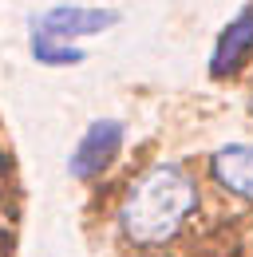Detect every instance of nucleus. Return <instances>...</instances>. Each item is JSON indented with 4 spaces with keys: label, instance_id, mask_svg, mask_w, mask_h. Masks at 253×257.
<instances>
[{
    "label": "nucleus",
    "instance_id": "obj_1",
    "mask_svg": "<svg viewBox=\"0 0 253 257\" xmlns=\"http://www.w3.org/2000/svg\"><path fill=\"white\" fill-rule=\"evenodd\" d=\"M198 206V190L182 166L162 162L151 166L147 174H139V182L131 186L123 202V233L139 245H162L178 233V225L190 218V210Z\"/></svg>",
    "mask_w": 253,
    "mask_h": 257
},
{
    "label": "nucleus",
    "instance_id": "obj_2",
    "mask_svg": "<svg viewBox=\"0 0 253 257\" xmlns=\"http://www.w3.org/2000/svg\"><path fill=\"white\" fill-rule=\"evenodd\" d=\"M119 24V12L111 8H83V4H56L40 16H32V36L44 40H79V36H99Z\"/></svg>",
    "mask_w": 253,
    "mask_h": 257
},
{
    "label": "nucleus",
    "instance_id": "obj_3",
    "mask_svg": "<svg viewBox=\"0 0 253 257\" xmlns=\"http://www.w3.org/2000/svg\"><path fill=\"white\" fill-rule=\"evenodd\" d=\"M119 151H123V123L99 119V123H91V127L83 131V139L75 143L67 170H71V178H83V182H87V178L103 174L111 162L119 159Z\"/></svg>",
    "mask_w": 253,
    "mask_h": 257
},
{
    "label": "nucleus",
    "instance_id": "obj_4",
    "mask_svg": "<svg viewBox=\"0 0 253 257\" xmlns=\"http://www.w3.org/2000/svg\"><path fill=\"white\" fill-rule=\"evenodd\" d=\"M253 52V8L245 12H237L218 36V48H214V56H210V71L214 75H229V71H237V64L245 60Z\"/></svg>",
    "mask_w": 253,
    "mask_h": 257
},
{
    "label": "nucleus",
    "instance_id": "obj_5",
    "mask_svg": "<svg viewBox=\"0 0 253 257\" xmlns=\"http://www.w3.org/2000/svg\"><path fill=\"white\" fill-rule=\"evenodd\" d=\"M214 178H218L225 190L241 194L253 202V143H233V147H221L214 162H210Z\"/></svg>",
    "mask_w": 253,
    "mask_h": 257
},
{
    "label": "nucleus",
    "instance_id": "obj_6",
    "mask_svg": "<svg viewBox=\"0 0 253 257\" xmlns=\"http://www.w3.org/2000/svg\"><path fill=\"white\" fill-rule=\"evenodd\" d=\"M32 56L40 64H79L83 60V48H67V44H56V40L32 36Z\"/></svg>",
    "mask_w": 253,
    "mask_h": 257
},
{
    "label": "nucleus",
    "instance_id": "obj_7",
    "mask_svg": "<svg viewBox=\"0 0 253 257\" xmlns=\"http://www.w3.org/2000/svg\"><path fill=\"white\" fill-rule=\"evenodd\" d=\"M249 107H253V99H249Z\"/></svg>",
    "mask_w": 253,
    "mask_h": 257
}]
</instances>
